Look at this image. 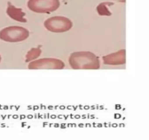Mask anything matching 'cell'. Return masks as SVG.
Returning a JSON list of instances; mask_svg holds the SVG:
<instances>
[{"mask_svg": "<svg viewBox=\"0 0 149 140\" xmlns=\"http://www.w3.org/2000/svg\"><path fill=\"white\" fill-rule=\"evenodd\" d=\"M68 62L73 69H99V58L90 51H78L70 55Z\"/></svg>", "mask_w": 149, "mask_h": 140, "instance_id": "cell-1", "label": "cell"}, {"mask_svg": "<svg viewBox=\"0 0 149 140\" xmlns=\"http://www.w3.org/2000/svg\"><path fill=\"white\" fill-rule=\"evenodd\" d=\"M113 3L111 1H104L101 2L97 6L96 10L97 13L101 16H110L111 15V11L109 10V7L111 6H113Z\"/></svg>", "mask_w": 149, "mask_h": 140, "instance_id": "cell-8", "label": "cell"}, {"mask_svg": "<svg viewBox=\"0 0 149 140\" xmlns=\"http://www.w3.org/2000/svg\"><path fill=\"white\" fill-rule=\"evenodd\" d=\"M59 0H29L27 6L30 10L36 13H51L60 7Z\"/></svg>", "mask_w": 149, "mask_h": 140, "instance_id": "cell-4", "label": "cell"}, {"mask_svg": "<svg viewBox=\"0 0 149 140\" xmlns=\"http://www.w3.org/2000/svg\"><path fill=\"white\" fill-rule=\"evenodd\" d=\"M7 14L10 18L16 20V21L26 23L27 19L26 18V13L23 11L21 8L16 7L10 2H8V6L7 8Z\"/></svg>", "mask_w": 149, "mask_h": 140, "instance_id": "cell-7", "label": "cell"}, {"mask_svg": "<svg viewBox=\"0 0 149 140\" xmlns=\"http://www.w3.org/2000/svg\"><path fill=\"white\" fill-rule=\"evenodd\" d=\"M42 54V50L39 48H31L26 55V62H29L35 60Z\"/></svg>", "mask_w": 149, "mask_h": 140, "instance_id": "cell-9", "label": "cell"}, {"mask_svg": "<svg viewBox=\"0 0 149 140\" xmlns=\"http://www.w3.org/2000/svg\"><path fill=\"white\" fill-rule=\"evenodd\" d=\"M44 26L48 31L54 33H63L72 28L73 23L69 18L64 16H53L47 19Z\"/></svg>", "mask_w": 149, "mask_h": 140, "instance_id": "cell-3", "label": "cell"}, {"mask_svg": "<svg viewBox=\"0 0 149 140\" xmlns=\"http://www.w3.org/2000/svg\"><path fill=\"white\" fill-rule=\"evenodd\" d=\"M65 63L54 58H44L32 61L28 66L29 69H63Z\"/></svg>", "mask_w": 149, "mask_h": 140, "instance_id": "cell-5", "label": "cell"}, {"mask_svg": "<svg viewBox=\"0 0 149 140\" xmlns=\"http://www.w3.org/2000/svg\"><path fill=\"white\" fill-rule=\"evenodd\" d=\"M1 55H0V62H1Z\"/></svg>", "mask_w": 149, "mask_h": 140, "instance_id": "cell-11", "label": "cell"}, {"mask_svg": "<svg viewBox=\"0 0 149 140\" xmlns=\"http://www.w3.org/2000/svg\"><path fill=\"white\" fill-rule=\"evenodd\" d=\"M29 32L22 26H13L4 28L0 31V39L7 42H19L26 40Z\"/></svg>", "mask_w": 149, "mask_h": 140, "instance_id": "cell-2", "label": "cell"}, {"mask_svg": "<svg viewBox=\"0 0 149 140\" xmlns=\"http://www.w3.org/2000/svg\"><path fill=\"white\" fill-rule=\"evenodd\" d=\"M114 1H118V2H125L126 0H114Z\"/></svg>", "mask_w": 149, "mask_h": 140, "instance_id": "cell-10", "label": "cell"}, {"mask_svg": "<svg viewBox=\"0 0 149 140\" xmlns=\"http://www.w3.org/2000/svg\"><path fill=\"white\" fill-rule=\"evenodd\" d=\"M103 61L106 65H123L126 63V50L122 49L116 52L105 55L103 57Z\"/></svg>", "mask_w": 149, "mask_h": 140, "instance_id": "cell-6", "label": "cell"}]
</instances>
